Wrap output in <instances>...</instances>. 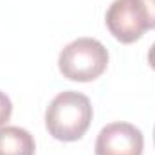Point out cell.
<instances>
[{"mask_svg":"<svg viewBox=\"0 0 155 155\" xmlns=\"http://www.w3.org/2000/svg\"><path fill=\"white\" fill-rule=\"evenodd\" d=\"M92 105L87 96L76 90H65L47 107L45 126L54 139L72 143L85 135L92 123Z\"/></svg>","mask_w":155,"mask_h":155,"instance_id":"6da1fadb","label":"cell"},{"mask_svg":"<svg viewBox=\"0 0 155 155\" xmlns=\"http://www.w3.org/2000/svg\"><path fill=\"white\" fill-rule=\"evenodd\" d=\"M108 51L94 38H78L65 45L58 58V67L63 78L71 81H94L107 71Z\"/></svg>","mask_w":155,"mask_h":155,"instance_id":"7a4b0ae2","label":"cell"},{"mask_svg":"<svg viewBox=\"0 0 155 155\" xmlns=\"http://www.w3.org/2000/svg\"><path fill=\"white\" fill-rule=\"evenodd\" d=\"M105 20L110 35L121 43H134L150 29L139 0H114Z\"/></svg>","mask_w":155,"mask_h":155,"instance_id":"3957f363","label":"cell"},{"mask_svg":"<svg viewBox=\"0 0 155 155\" xmlns=\"http://www.w3.org/2000/svg\"><path fill=\"white\" fill-rule=\"evenodd\" d=\"M144 137L130 123H110L96 139V155H143Z\"/></svg>","mask_w":155,"mask_h":155,"instance_id":"277c9868","label":"cell"},{"mask_svg":"<svg viewBox=\"0 0 155 155\" xmlns=\"http://www.w3.org/2000/svg\"><path fill=\"white\" fill-rule=\"evenodd\" d=\"M35 137L20 126L0 128V155H35Z\"/></svg>","mask_w":155,"mask_h":155,"instance_id":"5b68a950","label":"cell"},{"mask_svg":"<svg viewBox=\"0 0 155 155\" xmlns=\"http://www.w3.org/2000/svg\"><path fill=\"white\" fill-rule=\"evenodd\" d=\"M11 110H13L11 99H9L4 92H0V128L9 121V117H11Z\"/></svg>","mask_w":155,"mask_h":155,"instance_id":"8992f818","label":"cell"},{"mask_svg":"<svg viewBox=\"0 0 155 155\" xmlns=\"http://www.w3.org/2000/svg\"><path fill=\"white\" fill-rule=\"evenodd\" d=\"M144 7L146 13V20H148V27L155 29V0H139Z\"/></svg>","mask_w":155,"mask_h":155,"instance_id":"52a82bcc","label":"cell"},{"mask_svg":"<svg viewBox=\"0 0 155 155\" xmlns=\"http://www.w3.org/2000/svg\"><path fill=\"white\" fill-rule=\"evenodd\" d=\"M148 63H150V67L155 71V41L152 43V47L148 51Z\"/></svg>","mask_w":155,"mask_h":155,"instance_id":"ba28073f","label":"cell"},{"mask_svg":"<svg viewBox=\"0 0 155 155\" xmlns=\"http://www.w3.org/2000/svg\"><path fill=\"white\" fill-rule=\"evenodd\" d=\"M153 143H155V128H153Z\"/></svg>","mask_w":155,"mask_h":155,"instance_id":"9c48e42d","label":"cell"}]
</instances>
